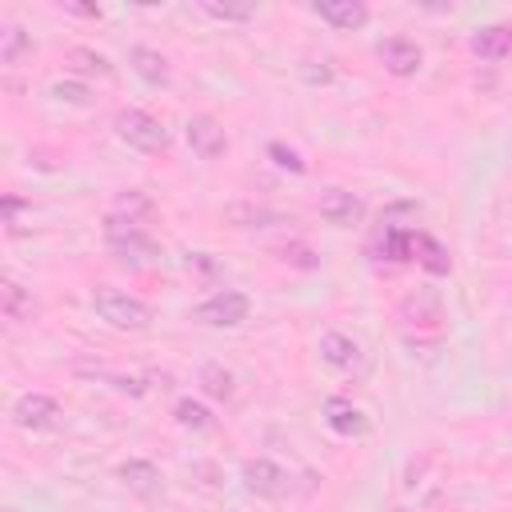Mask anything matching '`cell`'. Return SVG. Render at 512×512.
<instances>
[{
    "instance_id": "1",
    "label": "cell",
    "mask_w": 512,
    "mask_h": 512,
    "mask_svg": "<svg viewBox=\"0 0 512 512\" xmlns=\"http://www.w3.org/2000/svg\"><path fill=\"white\" fill-rule=\"evenodd\" d=\"M92 308H96V316L104 324H112L120 332H144L152 324V308L140 296H132L124 288H112V284H100L92 292Z\"/></svg>"
},
{
    "instance_id": "2",
    "label": "cell",
    "mask_w": 512,
    "mask_h": 512,
    "mask_svg": "<svg viewBox=\"0 0 512 512\" xmlns=\"http://www.w3.org/2000/svg\"><path fill=\"white\" fill-rule=\"evenodd\" d=\"M104 244H108V252H112L120 264H132V268H144V264H152V260L160 256V248H156V240L144 232V224L120 220V216H112V212H108V220H104Z\"/></svg>"
},
{
    "instance_id": "3",
    "label": "cell",
    "mask_w": 512,
    "mask_h": 512,
    "mask_svg": "<svg viewBox=\"0 0 512 512\" xmlns=\"http://www.w3.org/2000/svg\"><path fill=\"white\" fill-rule=\"evenodd\" d=\"M112 132L136 152H168V144H172V132L164 128V120H156L144 108H120L112 116Z\"/></svg>"
},
{
    "instance_id": "4",
    "label": "cell",
    "mask_w": 512,
    "mask_h": 512,
    "mask_svg": "<svg viewBox=\"0 0 512 512\" xmlns=\"http://www.w3.org/2000/svg\"><path fill=\"white\" fill-rule=\"evenodd\" d=\"M192 316H196L204 328H240V324L252 316V300H248L240 288H220V292H212L208 300H200Z\"/></svg>"
},
{
    "instance_id": "5",
    "label": "cell",
    "mask_w": 512,
    "mask_h": 512,
    "mask_svg": "<svg viewBox=\"0 0 512 512\" xmlns=\"http://www.w3.org/2000/svg\"><path fill=\"white\" fill-rule=\"evenodd\" d=\"M60 420H64V408L48 392H24L12 404V424L24 428V432H56Z\"/></svg>"
},
{
    "instance_id": "6",
    "label": "cell",
    "mask_w": 512,
    "mask_h": 512,
    "mask_svg": "<svg viewBox=\"0 0 512 512\" xmlns=\"http://www.w3.org/2000/svg\"><path fill=\"white\" fill-rule=\"evenodd\" d=\"M244 488L252 492V496H260V500H284L288 496V488H292V476H288V468L284 464H276L272 456H252V460H244Z\"/></svg>"
},
{
    "instance_id": "7",
    "label": "cell",
    "mask_w": 512,
    "mask_h": 512,
    "mask_svg": "<svg viewBox=\"0 0 512 512\" xmlns=\"http://www.w3.org/2000/svg\"><path fill=\"white\" fill-rule=\"evenodd\" d=\"M376 60L384 64V72H388V76L408 80V76H416V72L424 68V48H420L412 36L392 32V36H384V40L376 44Z\"/></svg>"
},
{
    "instance_id": "8",
    "label": "cell",
    "mask_w": 512,
    "mask_h": 512,
    "mask_svg": "<svg viewBox=\"0 0 512 512\" xmlns=\"http://www.w3.org/2000/svg\"><path fill=\"white\" fill-rule=\"evenodd\" d=\"M184 140H188V148H192L200 160H216V156L228 152V132H224V124H220L216 116H208V112H196V116L184 120Z\"/></svg>"
},
{
    "instance_id": "9",
    "label": "cell",
    "mask_w": 512,
    "mask_h": 512,
    "mask_svg": "<svg viewBox=\"0 0 512 512\" xmlns=\"http://www.w3.org/2000/svg\"><path fill=\"white\" fill-rule=\"evenodd\" d=\"M320 416H324V424H328L336 436H344V440H364V436L372 432V416H368L360 404L344 400V396H328L324 408H320Z\"/></svg>"
},
{
    "instance_id": "10",
    "label": "cell",
    "mask_w": 512,
    "mask_h": 512,
    "mask_svg": "<svg viewBox=\"0 0 512 512\" xmlns=\"http://www.w3.org/2000/svg\"><path fill=\"white\" fill-rule=\"evenodd\" d=\"M400 320L416 332H440V320H444V300L436 288H416L400 300Z\"/></svg>"
},
{
    "instance_id": "11",
    "label": "cell",
    "mask_w": 512,
    "mask_h": 512,
    "mask_svg": "<svg viewBox=\"0 0 512 512\" xmlns=\"http://www.w3.org/2000/svg\"><path fill=\"white\" fill-rule=\"evenodd\" d=\"M312 16H320L336 32H360L372 20V12H368L364 0H316L312 4Z\"/></svg>"
},
{
    "instance_id": "12",
    "label": "cell",
    "mask_w": 512,
    "mask_h": 512,
    "mask_svg": "<svg viewBox=\"0 0 512 512\" xmlns=\"http://www.w3.org/2000/svg\"><path fill=\"white\" fill-rule=\"evenodd\" d=\"M316 208H320V216H324L332 228H352V224H360L364 212H368V204H364L356 192H348V188H328Z\"/></svg>"
},
{
    "instance_id": "13",
    "label": "cell",
    "mask_w": 512,
    "mask_h": 512,
    "mask_svg": "<svg viewBox=\"0 0 512 512\" xmlns=\"http://www.w3.org/2000/svg\"><path fill=\"white\" fill-rule=\"evenodd\" d=\"M468 48L476 60L484 64H500L512 56V24H480L472 36H468Z\"/></svg>"
},
{
    "instance_id": "14",
    "label": "cell",
    "mask_w": 512,
    "mask_h": 512,
    "mask_svg": "<svg viewBox=\"0 0 512 512\" xmlns=\"http://www.w3.org/2000/svg\"><path fill=\"white\" fill-rule=\"evenodd\" d=\"M128 64H132V72H136L144 84H152V88H164V84L172 80L168 56H164L160 48H152V44H132V48H128Z\"/></svg>"
},
{
    "instance_id": "15",
    "label": "cell",
    "mask_w": 512,
    "mask_h": 512,
    "mask_svg": "<svg viewBox=\"0 0 512 512\" xmlns=\"http://www.w3.org/2000/svg\"><path fill=\"white\" fill-rule=\"evenodd\" d=\"M412 260L428 272V276H448L452 272V252L444 240H436L432 232H412Z\"/></svg>"
},
{
    "instance_id": "16",
    "label": "cell",
    "mask_w": 512,
    "mask_h": 512,
    "mask_svg": "<svg viewBox=\"0 0 512 512\" xmlns=\"http://www.w3.org/2000/svg\"><path fill=\"white\" fill-rule=\"evenodd\" d=\"M0 312H4V320H12V324L32 320V316H36V296H32V288H24L16 276H4V280H0Z\"/></svg>"
},
{
    "instance_id": "17",
    "label": "cell",
    "mask_w": 512,
    "mask_h": 512,
    "mask_svg": "<svg viewBox=\"0 0 512 512\" xmlns=\"http://www.w3.org/2000/svg\"><path fill=\"white\" fill-rule=\"evenodd\" d=\"M372 248H376L380 260H388V264H408V260H412V228L384 220V228L376 232V244H372Z\"/></svg>"
},
{
    "instance_id": "18",
    "label": "cell",
    "mask_w": 512,
    "mask_h": 512,
    "mask_svg": "<svg viewBox=\"0 0 512 512\" xmlns=\"http://www.w3.org/2000/svg\"><path fill=\"white\" fill-rule=\"evenodd\" d=\"M116 476H120V484L128 488V492H136V496H152V492H160V468L152 464V460H140V456H132V460H124L120 468H116Z\"/></svg>"
},
{
    "instance_id": "19",
    "label": "cell",
    "mask_w": 512,
    "mask_h": 512,
    "mask_svg": "<svg viewBox=\"0 0 512 512\" xmlns=\"http://www.w3.org/2000/svg\"><path fill=\"white\" fill-rule=\"evenodd\" d=\"M64 68L76 72V76H100V80H108V76L116 72L112 60H108L104 52L88 48V44H72V48H64Z\"/></svg>"
},
{
    "instance_id": "20",
    "label": "cell",
    "mask_w": 512,
    "mask_h": 512,
    "mask_svg": "<svg viewBox=\"0 0 512 512\" xmlns=\"http://www.w3.org/2000/svg\"><path fill=\"white\" fill-rule=\"evenodd\" d=\"M320 356H324V364H332L340 372H352L360 364V344L344 332H324L320 336Z\"/></svg>"
},
{
    "instance_id": "21",
    "label": "cell",
    "mask_w": 512,
    "mask_h": 512,
    "mask_svg": "<svg viewBox=\"0 0 512 512\" xmlns=\"http://www.w3.org/2000/svg\"><path fill=\"white\" fill-rule=\"evenodd\" d=\"M152 212H156V200H152L144 188H128V192H116V200H112V216H120V220H132V224H144Z\"/></svg>"
},
{
    "instance_id": "22",
    "label": "cell",
    "mask_w": 512,
    "mask_h": 512,
    "mask_svg": "<svg viewBox=\"0 0 512 512\" xmlns=\"http://www.w3.org/2000/svg\"><path fill=\"white\" fill-rule=\"evenodd\" d=\"M224 220L232 228H268V224H280V212L264 208V204H248V200H236L224 208Z\"/></svg>"
},
{
    "instance_id": "23",
    "label": "cell",
    "mask_w": 512,
    "mask_h": 512,
    "mask_svg": "<svg viewBox=\"0 0 512 512\" xmlns=\"http://www.w3.org/2000/svg\"><path fill=\"white\" fill-rule=\"evenodd\" d=\"M28 56H32V36H28L20 24H4V28H0V64L16 68V64H24Z\"/></svg>"
},
{
    "instance_id": "24",
    "label": "cell",
    "mask_w": 512,
    "mask_h": 512,
    "mask_svg": "<svg viewBox=\"0 0 512 512\" xmlns=\"http://www.w3.org/2000/svg\"><path fill=\"white\" fill-rule=\"evenodd\" d=\"M200 388H204V396H212V400H232V396H236V376H232L224 364L208 360V364L200 368Z\"/></svg>"
},
{
    "instance_id": "25",
    "label": "cell",
    "mask_w": 512,
    "mask_h": 512,
    "mask_svg": "<svg viewBox=\"0 0 512 512\" xmlns=\"http://www.w3.org/2000/svg\"><path fill=\"white\" fill-rule=\"evenodd\" d=\"M172 420H176L180 428H188V432H208V428L216 424V416H212L200 400H192V396H180V400H176Z\"/></svg>"
},
{
    "instance_id": "26",
    "label": "cell",
    "mask_w": 512,
    "mask_h": 512,
    "mask_svg": "<svg viewBox=\"0 0 512 512\" xmlns=\"http://www.w3.org/2000/svg\"><path fill=\"white\" fill-rule=\"evenodd\" d=\"M48 92H52V100H60V104H68V108H88V104L96 100V92H92L84 80H56Z\"/></svg>"
},
{
    "instance_id": "27",
    "label": "cell",
    "mask_w": 512,
    "mask_h": 512,
    "mask_svg": "<svg viewBox=\"0 0 512 512\" xmlns=\"http://www.w3.org/2000/svg\"><path fill=\"white\" fill-rule=\"evenodd\" d=\"M268 160H272L276 168L292 172V176H304V172H308V164L300 160V152H296L292 144H284V140H268Z\"/></svg>"
},
{
    "instance_id": "28",
    "label": "cell",
    "mask_w": 512,
    "mask_h": 512,
    "mask_svg": "<svg viewBox=\"0 0 512 512\" xmlns=\"http://www.w3.org/2000/svg\"><path fill=\"white\" fill-rule=\"evenodd\" d=\"M200 12L212 16V20H224V24H244V20H252L256 8L252 4H212V0H204Z\"/></svg>"
},
{
    "instance_id": "29",
    "label": "cell",
    "mask_w": 512,
    "mask_h": 512,
    "mask_svg": "<svg viewBox=\"0 0 512 512\" xmlns=\"http://www.w3.org/2000/svg\"><path fill=\"white\" fill-rule=\"evenodd\" d=\"M276 252H280V260H284V264H292V268H304V272H312V268L320 264V260H316V252H312V248H308L304 240H292V244H280Z\"/></svg>"
},
{
    "instance_id": "30",
    "label": "cell",
    "mask_w": 512,
    "mask_h": 512,
    "mask_svg": "<svg viewBox=\"0 0 512 512\" xmlns=\"http://www.w3.org/2000/svg\"><path fill=\"white\" fill-rule=\"evenodd\" d=\"M184 268H188V272H200V276H216V272H220V264H216L212 252H188V256H184Z\"/></svg>"
},
{
    "instance_id": "31",
    "label": "cell",
    "mask_w": 512,
    "mask_h": 512,
    "mask_svg": "<svg viewBox=\"0 0 512 512\" xmlns=\"http://www.w3.org/2000/svg\"><path fill=\"white\" fill-rule=\"evenodd\" d=\"M0 208H4V224H12V228H16V212H20V208H32V204H28V200H20V196H12V192H8V196H4V204H0Z\"/></svg>"
},
{
    "instance_id": "32",
    "label": "cell",
    "mask_w": 512,
    "mask_h": 512,
    "mask_svg": "<svg viewBox=\"0 0 512 512\" xmlns=\"http://www.w3.org/2000/svg\"><path fill=\"white\" fill-rule=\"evenodd\" d=\"M300 76H304L308 84H328V80H332V68H324V64H320V68H312V60H308V64L300 68Z\"/></svg>"
},
{
    "instance_id": "33",
    "label": "cell",
    "mask_w": 512,
    "mask_h": 512,
    "mask_svg": "<svg viewBox=\"0 0 512 512\" xmlns=\"http://www.w3.org/2000/svg\"><path fill=\"white\" fill-rule=\"evenodd\" d=\"M64 12H72V16H92V20H100L104 12H100V4H64Z\"/></svg>"
},
{
    "instance_id": "34",
    "label": "cell",
    "mask_w": 512,
    "mask_h": 512,
    "mask_svg": "<svg viewBox=\"0 0 512 512\" xmlns=\"http://www.w3.org/2000/svg\"><path fill=\"white\" fill-rule=\"evenodd\" d=\"M396 512H408V508H396Z\"/></svg>"
}]
</instances>
